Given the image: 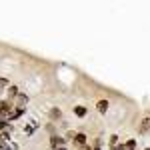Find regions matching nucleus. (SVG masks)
Returning <instances> with one entry per match:
<instances>
[{
    "instance_id": "obj_1",
    "label": "nucleus",
    "mask_w": 150,
    "mask_h": 150,
    "mask_svg": "<svg viewBox=\"0 0 150 150\" xmlns=\"http://www.w3.org/2000/svg\"><path fill=\"white\" fill-rule=\"evenodd\" d=\"M106 110H108V102H106V100H100V102H98V112L104 114Z\"/></svg>"
},
{
    "instance_id": "obj_2",
    "label": "nucleus",
    "mask_w": 150,
    "mask_h": 150,
    "mask_svg": "<svg viewBox=\"0 0 150 150\" xmlns=\"http://www.w3.org/2000/svg\"><path fill=\"white\" fill-rule=\"evenodd\" d=\"M62 144H64V140H62V138H58V136L52 138V146H54V148H58V146L62 148Z\"/></svg>"
},
{
    "instance_id": "obj_3",
    "label": "nucleus",
    "mask_w": 150,
    "mask_h": 150,
    "mask_svg": "<svg viewBox=\"0 0 150 150\" xmlns=\"http://www.w3.org/2000/svg\"><path fill=\"white\" fill-rule=\"evenodd\" d=\"M74 112H76V116H84V114H86V108H84V106H76Z\"/></svg>"
},
{
    "instance_id": "obj_4",
    "label": "nucleus",
    "mask_w": 150,
    "mask_h": 150,
    "mask_svg": "<svg viewBox=\"0 0 150 150\" xmlns=\"http://www.w3.org/2000/svg\"><path fill=\"white\" fill-rule=\"evenodd\" d=\"M134 146H136V142H134V140H128V142H126V146H124L122 150H134Z\"/></svg>"
},
{
    "instance_id": "obj_5",
    "label": "nucleus",
    "mask_w": 150,
    "mask_h": 150,
    "mask_svg": "<svg viewBox=\"0 0 150 150\" xmlns=\"http://www.w3.org/2000/svg\"><path fill=\"white\" fill-rule=\"evenodd\" d=\"M76 142H78V144H84V142H86V136H84V134H76Z\"/></svg>"
},
{
    "instance_id": "obj_6",
    "label": "nucleus",
    "mask_w": 150,
    "mask_h": 150,
    "mask_svg": "<svg viewBox=\"0 0 150 150\" xmlns=\"http://www.w3.org/2000/svg\"><path fill=\"white\" fill-rule=\"evenodd\" d=\"M148 118H146V120H144V122H142V132H146V130H148Z\"/></svg>"
},
{
    "instance_id": "obj_7",
    "label": "nucleus",
    "mask_w": 150,
    "mask_h": 150,
    "mask_svg": "<svg viewBox=\"0 0 150 150\" xmlns=\"http://www.w3.org/2000/svg\"><path fill=\"white\" fill-rule=\"evenodd\" d=\"M54 150H64V148H54Z\"/></svg>"
},
{
    "instance_id": "obj_8",
    "label": "nucleus",
    "mask_w": 150,
    "mask_h": 150,
    "mask_svg": "<svg viewBox=\"0 0 150 150\" xmlns=\"http://www.w3.org/2000/svg\"><path fill=\"white\" fill-rule=\"evenodd\" d=\"M94 150H100V148H94Z\"/></svg>"
},
{
    "instance_id": "obj_9",
    "label": "nucleus",
    "mask_w": 150,
    "mask_h": 150,
    "mask_svg": "<svg viewBox=\"0 0 150 150\" xmlns=\"http://www.w3.org/2000/svg\"><path fill=\"white\" fill-rule=\"evenodd\" d=\"M116 150H122V148H116Z\"/></svg>"
}]
</instances>
